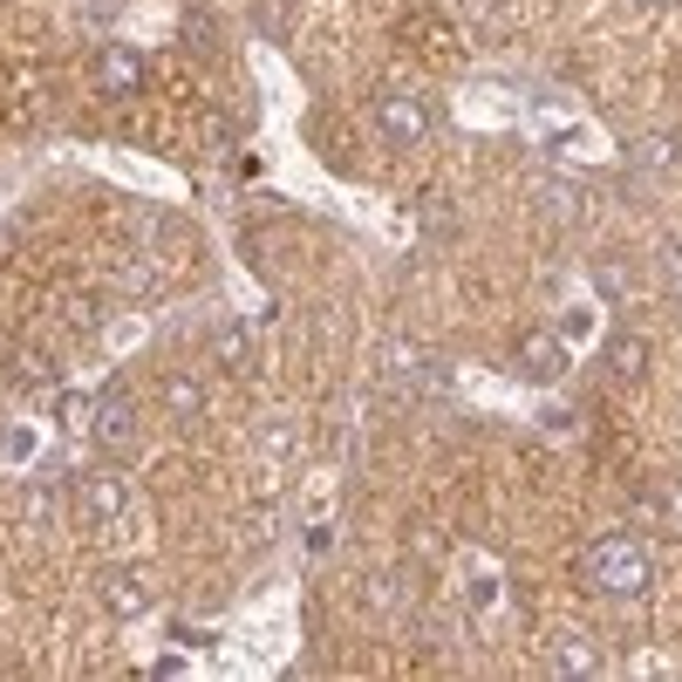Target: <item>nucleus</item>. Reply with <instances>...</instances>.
Returning <instances> with one entry per match:
<instances>
[{"label": "nucleus", "instance_id": "obj_17", "mask_svg": "<svg viewBox=\"0 0 682 682\" xmlns=\"http://www.w3.org/2000/svg\"><path fill=\"white\" fill-rule=\"evenodd\" d=\"M260 450H266V458H287V450H294V431H281V423H266V431H260Z\"/></svg>", "mask_w": 682, "mask_h": 682}, {"label": "nucleus", "instance_id": "obj_1", "mask_svg": "<svg viewBox=\"0 0 682 682\" xmlns=\"http://www.w3.org/2000/svg\"><path fill=\"white\" fill-rule=\"evenodd\" d=\"M580 573H587V587L608 594V600H642V594L655 587V560H648V553L628 540V533L594 540L587 560H580Z\"/></svg>", "mask_w": 682, "mask_h": 682}, {"label": "nucleus", "instance_id": "obj_18", "mask_svg": "<svg viewBox=\"0 0 682 682\" xmlns=\"http://www.w3.org/2000/svg\"><path fill=\"white\" fill-rule=\"evenodd\" d=\"M55 417H62V423H83V417H89V402L69 389V396H55Z\"/></svg>", "mask_w": 682, "mask_h": 682}, {"label": "nucleus", "instance_id": "obj_19", "mask_svg": "<svg viewBox=\"0 0 682 682\" xmlns=\"http://www.w3.org/2000/svg\"><path fill=\"white\" fill-rule=\"evenodd\" d=\"M260 28H266V35L287 28V8H281V0H266V8H260Z\"/></svg>", "mask_w": 682, "mask_h": 682}, {"label": "nucleus", "instance_id": "obj_5", "mask_svg": "<svg viewBox=\"0 0 682 682\" xmlns=\"http://www.w3.org/2000/svg\"><path fill=\"white\" fill-rule=\"evenodd\" d=\"M96 83H103L110 96H137L144 89V55H137V48H123V41H110L103 55H96Z\"/></svg>", "mask_w": 682, "mask_h": 682}, {"label": "nucleus", "instance_id": "obj_7", "mask_svg": "<svg viewBox=\"0 0 682 682\" xmlns=\"http://www.w3.org/2000/svg\"><path fill=\"white\" fill-rule=\"evenodd\" d=\"M55 356H48V348H14L8 356V383L21 389V396H41V389H55Z\"/></svg>", "mask_w": 682, "mask_h": 682}, {"label": "nucleus", "instance_id": "obj_14", "mask_svg": "<svg viewBox=\"0 0 682 682\" xmlns=\"http://www.w3.org/2000/svg\"><path fill=\"white\" fill-rule=\"evenodd\" d=\"M116 287L137 294V300H150V294H158V266H150V260H123L116 266Z\"/></svg>", "mask_w": 682, "mask_h": 682}, {"label": "nucleus", "instance_id": "obj_6", "mask_svg": "<svg viewBox=\"0 0 682 682\" xmlns=\"http://www.w3.org/2000/svg\"><path fill=\"white\" fill-rule=\"evenodd\" d=\"M83 512H89L96 525L123 519V512H131V485H123L116 471H96V478H83Z\"/></svg>", "mask_w": 682, "mask_h": 682}, {"label": "nucleus", "instance_id": "obj_8", "mask_svg": "<svg viewBox=\"0 0 682 682\" xmlns=\"http://www.w3.org/2000/svg\"><path fill=\"white\" fill-rule=\"evenodd\" d=\"M103 608H110V615H123V621H137V615L150 608L144 573H131V567H110V573H103Z\"/></svg>", "mask_w": 682, "mask_h": 682}, {"label": "nucleus", "instance_id": "obj_15", "mask_svg": "<svg viewBox=\"0 0 682 682\" xmlns=\"http://www.w3.org/2000/svg\"><path fill=\"white\" fill-rule=\"evenodd\" d=\"M594 287L608 300H628V266L621 260H594Z\"/></svg>", "mask_w": 682, "mask_h": 682}, {"label": "nucleus", "instance_id": "obj_12", "mask_svg": "<svg viewBox=\"0 0 682 682\" xmlns=\"http://www.w3.org/2000/svg\"><path fill=\"white\" fill-rule=\"evenodd\" d=\"M212 356H219L225 369H239V375L252 369V335H246V321H219V327H212Z\"/></svg>", "mask_w": 682, "mask_h": 682}, {"label": "nucleus", "instance_id": "obj_13", "mask_svg": "<svg viewBox=\"0 0 682 682\" xmlns=\"http://www.w3.org/2000/svg\"><path fill=\"white\" fill-rule=\"evenodd\" d=\"M628 158H635V171H669V164L682 158V144L655 131V137H635V150H628Z\"/></svg>", "mask_w": 682, "mask_h": 682}, {"label": "nucleus", "instance_id": "obj_4", "mask_svg": "<svg viewBox=\"0 0 682 682\" xmlns=\"http://www.w3.org/2000/svg\"><path fill=\"white\" fill-rule=\"evenodd\" d=\"M519 369L533 375V383H560V375L573 369V356H567V342L553 335V327H525L519 335Z\"/></svg>", "mask_w": 682, "mask_h": 682}, {"label": "nucleus", "instance_id": "obj_3", "mask_svg": "<svg viewBox=\"0 0 682 682\" xmlns=\"http://www.w3.org/2000/svg\"><path fill=\"white\" fill-rule=\"evenodd\" d=\"M375 131L410 150V144L431 137V110H423V96H410V89H383L375 96Z\"/></svg>", "mask_w": 682, "mask_h": 682}, {"label": "nucleus", "instance_id": "obj_11", "mask_svg": "<svg viewBox=\"0 0 682 682\" xmlns=\"http://www.w3.org/2000/svg\"><path fill=\"white\" fill-rule=\"evenodd\" d=\"M164 410L171 417H178V423H198V417H206V383H198V375H164Z\"/></svg>", "mask_w": 682, "mask_h": 682}, {"label": "nucleus", "instance_id": "obj_16", "mask_svg": "<svg viewBox=\"0 0 682 682\" xmlns=\"http://www.w3.org/2000/svg\"><path fill=\"white\" fill-rule=\"evenodd\" d=\"M540 198H546V212H553V219H573V212H580V185H546Z\"/></svg>", "mask_w": 682, "mask_h": 682}, {"label": "nucleus", "instance_id": "obj_2", "mask_svg": "<svg viewBox=\"0 0 682 682\" xmlns=\"http://www.w3.org/2000/svg\"><path fill=\"white\" fill-rule=\"evenodd\" d=\"M89 437H96L103 458H131V450H137V396L123 383H110L103 396L89 402Z\"/></svg>", "mask_w": 682, "mask_h": 682}, {"label": "nucleus", "instance_id": "obj_9", "mask_svg": "<svg viewBox=\"0 0 682 682\" xmlns=\"http://www.w3.org/2000/svg\"><path fill=\"white\" fill-rule=\"evenodd\" d=\"M608 662H600L594 635H580V628H567L560 642H553V675H600Z\"/></svg>", "mask_w": 682, "mask_h": 682}, {"label": "nucleus", "instance_id": "obj_10", "mask_svg": "<svg viewBox=\"0 0 682 682\" xmlns=\"http://www.w3.org/2000/svg\"><path fill=\"white\" fill-rule=\"evenodd\" d=\"M608 369H615V375H628V383H642V375L655 369V342H648V335H635V327H621V335L608 342Z\"/></svg>", "mask_w": 682, "mask_h": 682}]
</instances>
